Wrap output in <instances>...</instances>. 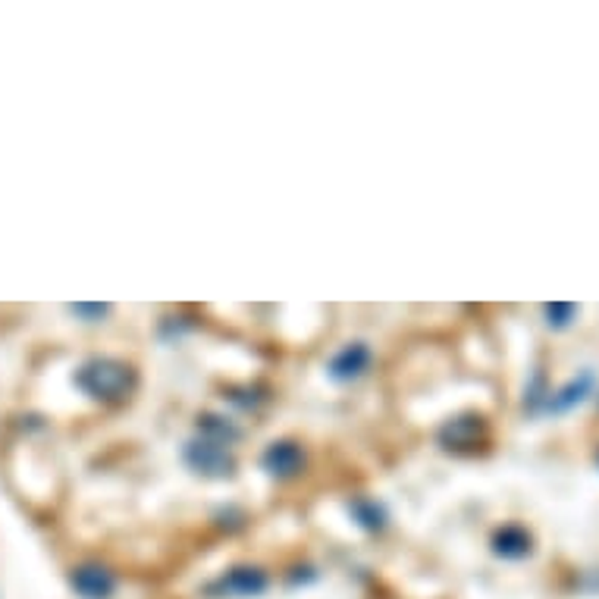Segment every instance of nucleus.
<instances>
[{
    "instance_id": "1",
    "label": "nucleus",
    "mask_w": 599,
    "mask_h": 599,
    "mask_svg": "<svg viewBox=\"0 0 599 599\" xmlns=\"http://www.w3.org/2000/svg\"><path fill=\"white\" fill-rule=\"evenodd\" d=\"M79 590L85 593V596H92V599H100L107 593V580L104 578H94V574H79Z\"/></svg>"
}]
</instances>
